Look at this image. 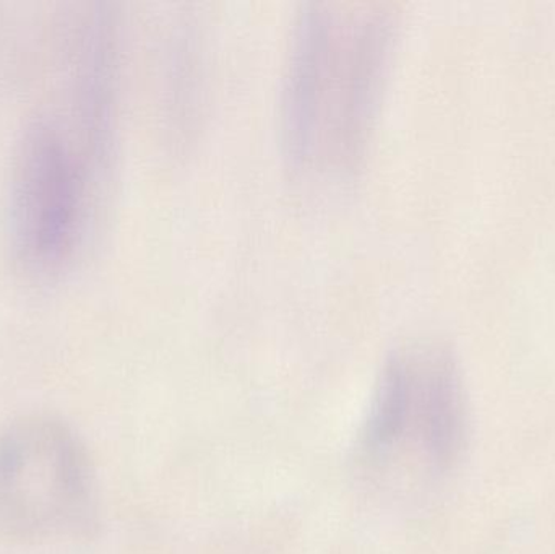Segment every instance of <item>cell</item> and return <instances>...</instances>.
<instances>
[{
    "label": "cell",
    "instance_id": "obj_1",
    "mask_svg": "<svg viewBox=\"0 0 555 554\" xmlns=\"http://www.w3.org/2000/svg\"><path fill=\"white\" fill-rule=\"evenodd\" d=\"M72 104V103H70ZM36 111L23 126L7 179L5 231L16 269L33 282L61 279L87 234L91 185L106 133L72 104Z\"/></svg>",
    "mask_w": 555,
    "mask_h": 554
},
{
    "label": "cell",
    "instance_id": "obj_2",
    "mask_svg": "<svg viewBox=\"0 0 555 554\" xmlns=\"http://www.w3.org/2000/svg\"><path fill=\"white\" fill-rule=\"evenodd\" d=\"M469 409L462 368L442 342L393 351L380 374L362 433V452L378 468L401 467L439 480L463 461Z\"/></svg>",
    "mask_w": 555,
    "mask_h": 554
},
{
    "label": "cell",
    "instance_id": "obj_3",
    "mask_svg": "<svg viewBox=\"0 0 555 554\" xmlns=\"http://www.w3.org/2000/svg\"><path fill=\"white\" fill-rule=\"evenodd\" d=\"M98 500L90 455L55 416H22L0 433V537L52 543L90 536Z\"/></svg>",
    "mask_w": 555,
    "mask_h": 554
}]
</instances>
